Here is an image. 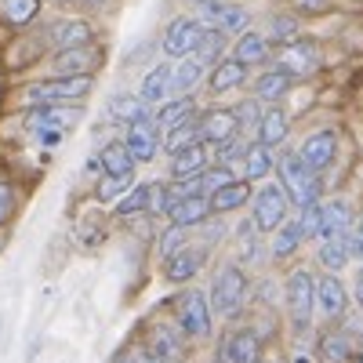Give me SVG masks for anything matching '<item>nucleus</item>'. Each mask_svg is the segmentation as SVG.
<instances>
[{
	"label": "nucleus",
	"mask_w": 363,
	"mask_h": 363,
	"mask_svg": "<svg viewBox=\"0 0 363 363\" xmlns=\"http://www.w3.org/2000/svg\"><path fill=\"white\" fill-rule=\"evenodd\" d=\"M207 298H211V309H215V316L236 320L240 313H244L247 298H251V277H247V269L236 265V262H225V265L215 272V280H211Z\"/></svg>",
	"instance_id": "obj_1"
},
{
	"label": "nucleus",
	"mask_w": 363,
	"mask_h": 363,
	"mask_svg": "<svg viewBox=\"0 0 363 363\" xmlns=\"http://www.w3.org/2000/svg\"><path fill=\"white\" fill-rule=\"evenodd\" d=\"M277 182L287 189V196H291V203H294L298 211H306V207H313V203L323 200V178L306 167V160L298 157V149H287V153H280Z\"/></svg>",
	"instance_id": "obj_2"
},
{
	"label": "nucleus",
	"mask_w": 363,
	"mask_h": 363,
	"mask_svg": "<svg viewBox=\"0 0 363 363\" xmlns=\"http://www.w3.org/2000/svg\"><path fill=\"white\" fill-rule=\"evenodd\" d=\"M284 309L294 335H306L316 316V277L309 269H291L284 280Z\"/></svg>",
	"instance_id": "obj_3"
},
{
	"label": "nucleus",
	"mask_w": 363,
	"mask_h": 363,
	"mask_svg": "<svg viewBox=\"0 0 363 363\" xmlns=\"http://www.w3.org/2000/svg\"><path fill=\"white\" fill-rule=\"evenodd\" d=\"M95 80L91 77H51L26 87V102L33 109H58V106H84Z\"/></svg>",
	"instance_id": "obj_4"
},
{
	"label": "nucleus",
	"mask_w": 363,
	"mask_h": 363,
	"mask_svg": "<svg viewBox=\"0 0 363 363\" xmlns=\"http://www.w3.org/2000/svg\"><path fill=\"white\" fill-rule=\"evenodd\" d=\"M174 327L186 335V342H207L215 330V309H211L207 291H182L174 298Z\"/></svg>",
	"instance_id": "obj_5"
},
{
	"label": "nucleus",
	"mask_w": 363,
	"mask_h": 363,
	"mask_svg": "<svg viewBox=\"0 0 363 363\" xmlns=\"http://www.w3.org/2000/svg\"><path fill=\"white\" fill-rule=\"evenodd\" d=\"M291 196L280 182H262L255 189V200H251V222L262 236H272L287 218H291Z\"/></svg>",
	"instance_id": "obj_6"
},
{
	"label": "nucleus",
	"mask_w": 363,
	"mask_h": 363,
	"mask_svg": "<svg viewBox=\"0 0 363 363\" xmlns=\"http://www.w3.org/2000/svg\"><path fill=\"white\" fill-rule=\"evenodd\" d=\"M193 15L225 37H244L251 29V11L236 0H193Z\"/></svg>",
	"instance_id": "obj_7"
},
{
	"label": "nucleus",
	"mask_w": 363,
	"mask_h": 363,
	"mask_svg": "<svg viewBox=\"0 0 363 363\" xmlns=\"http://www.w3.org/2000/svg\"><path fill=\"white\" fill-rule=\"evenodd\" d=\"M203 37H207V26H203L196 15H178V18L167 22L164 37H160V48H164L167 58L182 62V58H196Z\"/></svg>",
	"instance_id": "obj_8"
},
{
	"label": "nucleus",
	"mask_w": 363,
	"mask_h": 363,
	"mask_svg": "<svg viewBox=\"0 0 363 363\" xmlns=\"http://www.w3.org/2000/svg\"><path fill=\"white\" fill-rule=\"evenodd\" d=\"M272 66H280V69H287L294 80H301V77H313V73L323 66V51H320V44H316L313 37H298L294 44L272 51Z\"/></svg>",
	"instance_id": "obj_9"
},
{
	"label": "nucleus",
	"mask_w": 363,
	"mask_h": 363,
	"mask_svg": "<svg viewBox=\"0 0 363 363\" xmlns=\"http://www.w3.org/2000/svg\"><path fill=\"white\" fill-rule=\"evenodd\" d=\"M262 352H265V342L258 335V327L247 323V327H233L222 335L215 363H265Z\"/></svg>",
	"instance_id": "obj_10"
},
{
	"label": "nucleus",
	"mask_w": 363,
	"mask_h": 363,
	"mask_svg": "<svg viewBox=\"0 0 363 363\" xmlns=\"http://www.w3.org/2000/svg\"><path fill=\"white\" fill-rule=\"evenodd\" d=\"M298 157L306 160V167L313 174L323 178V171H330V164L338 160V131L335 128H320V131L306 135L301 145H298Z\"/></svg>",
	"instance_id": "obj_11"
},
{
	"label": "nucleus",
	"mask_w": 363,
	"mask_h": 363,
	"mask_svg": "<svg viewBox=\"0 0 363 363\" xmlns=\"http://www.w3.org/2000/svg\"><path fill=\"white\" fill-rule=\"evenodd\" d=\"M316 316L327 323H342L349 316V291L342 284V277H316Z\"/></svg>",
	"instance_id": "obj_12"
},
{
	"label": "nucleus",
	"mask_w": 363,
	"mask_h": 363,
	"mask_svg": "<svg viewBox=\"0 0 363 363\" xmlns=\"http://www.w3.org/2000/svg\"><path fill=\"white\" fill-rule=\"evenodd\" d=\"M80 106H58V109H33L29 113V120H26V128H29V135H37V138H44V142H55L58 135H66L77 120H80Z\"/></svg>",
	"instance_id": "obj_13"
},
{
	"label": "nucleus",
	"mask_w": 363,
	"mask_h": 363,
	"mask_svg": "<svg viewBox=\"0 0 363 363\" xmlns=\"http://www.w3.org/2000/svg\"><path fill=\"white\" fill-rule=\"evenodd\" d=\"M142 349L149 356H157L160 363H182L186 359V335L178 327H167V323H153L145 330V342Z\"/></svg>",
	"instance_id": "obj_14"
},
{
	"label": "nucleus",
	"mask_w": 363,
	"mask_h": 363,
	"mask_svg": "<svg viewBox=\"0 0 363 363\" xmlns=\"http://www.w3.org/2000/svg\"><path fill=\"white\" fill-rule=\"evenodd\" d=\"M200 138H203V145H211V149H218V145L240 138V120H236V113H233V109H203V113H200Z\"/></svg>",
	"instance_id": "obj_15"
},
{
	"label": "nucleus",
	"mask_w": 363,
	"mask_h": 363,
	"mask_svg": "<svg viewBox=\"0 0 363 363\" xmlns=\"http://www.w3.org/2000/svg\"><path fill=\"white\" fill-rule=\"evenodd\" d=\"M138 99L149 109H160L164 102H171L174 99V62H160L149 69L138 84Z\"/></svg>",
	"instance_id": "obj_16"
},
{
	"label": "nucleus",
	"mask_w": 363,
	"mask_h": 363,
	"mask_svg": "<svg viewBox=\"0 0 363 363\" xmlns=\"http://www.w3.org/2000/svg\"><path fill=\"white\" fill-rule=\"evenodd\" d=\"M356 225V215H352V203L335 196V200H323L320 203V244L323 240H338V236H349Z\"/></svg>",
	"instance_id": "obj_17"
},
{
	"label": "nucleus",
	"mask_w": 363,
	"mask_h": 363,
	"mask_svg": "<svg viewBox=\"0 0 363 363\" xmlns=\"http://www.w3.org/2000/svg\"><path fill=\"white\" fill-rule=\"evenodd\" d=\"M102 66V48L91 44V48H77V51H58L51 58V69L55 77H91Z\"/></svg>",
	"instance_id": "obj_18"
},
{
	"label": "nucleus",
	"mask_w": 363,
	"mask_h": 363,
	"mask_svg": "<svg viewBox=\"0 0 363 363\" xmlns=\"http://www.w3.org/2000/svg\"><path fill=\"white\" fill-rule=\"evenodd\" d=\"M124 145L131 149L135 164H149V160H157V149L164 145V131L153 120H142V124L124 128Z\"/></svg>",
	"instance_id": "obj_19"
},
{
	"label": "nucleus",
	"mask_w": 363,
	"mask_h": 363,
	"mask_svg": "<svg viewBox=\"0 0 363 363\" xmlns=\"http://www.w3.org/2000/svg\"><path fill=\"white\" fill-rule=\"evenodd\" d=\"M48 40L58 51H77V48H91L95 44V26L84 22V18H58L48 29Z\"/></svg>",
	"instance_id": "obj_20"
},
{
	"label": "nucleus",
	"mask_w": 363,
	"mask_h": 363,
	"mask_svg": "<svg viewBox=\"0 0 363 363\" xmlns=\"http://www.w3.org/2000/svg\"><path fill=\"white\" fill-rule=\"evenodd\" d=\"M215 149L211 145H193V149H182V153H174L171 157V182H186V178H203L207 174V167H211V157Z\"/></svg>",
	"instance_id": "obj_21"
},
{
	"label": "nucleus",
	"mask_w": 363,
	"mask_h": 363,
	"mask_svg": "<svg viewBox=\"0 0 363 363\" xmlns=\"http://www.w3.org/2000/svg\"><path fill=\"white\" fill-rule=\"evenodd\" d=\"M203 265H207V247L189 244L186 251H178L174 258L164 262V277H167L171 284H189V280H196V272H200Z\"/></svg>",
	"instance_id": "obj_22"
},
{
	"label": "nucleus",
	"mask_w": 363,
	"mask_h": 363,
	"mask_svg": "<svg viewBox=\"0 0 363 363\" xmlns=\"http://www.w3.org/2000/svg\"><path fill=\"white\" fill-rule=\"evenodd\" d=\"M306 229H301V218L298 215H291L277 233H272V244H269V258L272 262H287V258H294L298 251H301V244H306Z\"/></svg>",
	"instance_id": "obj_23"
},
{
	"label": "nucleus",
	"mask_w": 363,
	"mask_h": 363,
	"mask_svg": "<svg viewBox=\"0 0 363 363\" xmlns=\"http://www.w3.org/2000/svg\"><path fill=\"white\" fill-rule=\"evenodd\" d=\"M272 51H277V48H272L269 37L258 33V29H247L244 37H236V40H233V58H236V62H244L247 69H251V66H265V62H272Z\"/></svg>",
	"instance_id": "obj_24"
},
{
	"label": "nucleus",
	"mask_w": 363,
	"mask_h": 363,
	"mask_svg": "<svg viewBox=\"0 0 363 363\" xmlns=\"http://www.w3.org/2000/svg\"><path fill=\"white\" fill-rule=\"evenodd\" d=\"M277 164H280V157H277V149H269V145H262L258 138L255 142H247V153H244V164H240V178H247L251 186L255 182H265L272 171H277Z\"/></svg>",
	"instance_id": "obj_25"
},
{
	"label": "nucleus",
	"mask_w": 363,
	"mask_h": 363,
	"mask_svg": "<svg viewBox=\"0 0 363 363\" xmlns=\"http://www.w3.org/2000/svg\"><path fill=\"white\" fill-rule=\"evenodd\" d=\"M251 200H255V186L247 178H236L225 189L211 193V211H215V218H222V215H233V211H244Z\"/></svg>",
	"instance_id": "obj_26"
},
{
	"label": "nucleus",
	"mask_w": 363,
	"mask_h": 363,
	"mask_svg": "<svg viewBox=\"0 0 363 363\" xmlns=\"http://www.w3.org/2000/svg\"><path fill=\"white\" fill-rule=\"evenodd\" d=\"M294 84H298V80H294L287 69L272 66V69H265V73L251 84V91H255V99H258L262 106H280V99L287 95V91H291Z\"/></svg>",
	"instance_id": "obj_27"
},
{
	"label": "nucleus",
	"mask_w": 363,
	"mask_h": 363,
	"mask_svg": "<svg viewBox=\"0 0 363 363\" xmlns=\"http://www.w3.org/2000/svg\"><path fill=\"white\" fill-rule=\"evenodd\" d=\"M211 218H215V211H211V196L182 200V203H174V211L167 215V222L178 225V229H203Z\"/></svg>",
	"instance_id": "obj_28"
},
{
	"label": "nucleus",
	"mask_w": 363,
	"mask_h": 363,
	"mask_svg": "<svg viewBox=\"0 0 363 363\" xmlns=\"http://www.w3.org/2000/svg\"><path fill=\"white\" fill-rule=\"evenodd\" d=\"M287 135H291V116H287V109H284V106H265V116H262L255 138H258L262 145H269V149H280V145L287 142Z\"/></svg>",
	"instance_id": "obj_29"
},
{
	"label": "nucleus",
	"mask_w": 363,
	"mask_h": 363,
	"mask_svg": "<svg viewBox=\"0 0 363 363\" xmlns=\"http://www.w3.org/2000/svg\"><path fill=\"white\" fill-rule=\"evenodd\" d=\"M320 359L323 363H349V359H356V335H349L342 323L330 327L327 335L320 338Z\"/></svg>",
	"instance_id": "obj_30"
},
{
	"label": "nucleus",
	"mask_w": 363,
	"mask_h": 363,
	"mask_svg": "<svg viewBox=\"0 0 363 363\" xmlns=\"http://www.w3.org/2000/svg\"><path fill=\"white\" fill-rule=\"evenodd\" d=\"M99 167H102L106 178H131V174H135V157H131V149L124 145V138H116V142H106V145H102Z\"/></svg>",
	"instance_id": "obj_31"
},
{
	"label": "nucleus",
	"mask_w": 363,
	"mask_h": 363,
	"mask_svg": "<svg viewBox=\"0 0 363 363\" xmlns=\"http://www.w3.org/2000/svg\"><path fill=\"white\" fill-rule=\"evenodd\" d=\"M247 84V66L244 62H236V58L229 55V58H222V62L211 69V77H207V87H211V95H229V91H236V87H244Z\"/></svg>",
	"instance_id": "obj_32"
},
{
	"label": "nucleus",
	"mask_w": 363,
	"mask_h": 363,
	"mask_svg": "<svg viewBox=\"0 0 363 363\" xmlns=\"http://www.w3.org/2000/svg\"><path fill=\"white\" fill-rule=\"evenodd\" d=\"M207 77H211V69L200 58H182V62H174V99H189L200 87V80H207Z\"/></svg>",
	"instance_id": "obj_33"
},
{
	"label": "nucleus",
	"mask_w": 363,
	"mask_h": 363,
	"mask_svg": "<svg viewBox=\"0 0 363 363\" xmlns=\"http://www.w3.org/2000/svg\"><path fill=\"white\" fill-rule=\"evenodd\" d=\"M109 113H113L124 128L142 124V120H153V116H157V109H149L138 95H113V99H109Z\"/></svg>",
	"instance_id": "obj_34"
},
{
	"label": "nucleus",
	"mask_w": 363,
	"mask_h": 363,
	"mask_svg": "<svg viewBox=\"0 0 363 363\" xmlns=\"http://www.w3.org/2000/svg\"><path fill=\"white\" fill-rule=\"evenodd\" d=\"M193 116H200V113H196L193 95H189V99H171V102H164V106L157 109L153 124H157V128L167 135V131H174L178 124H186V120H193Z\"/></svg>",
	"instance_id": "obj_35"
},
{
	"label": "nucleus",
	"mask_w": 363,
	"mask_h": 363,
	"mask_svg": "<svg viewBox=\"0 0 363 363\" xmlns=\"http://www.w3.org/2000/svg\"><path fill=\"white\" fill-rule=\"evenodd\" d=\"M316 262L323 265V272L338 277V272L352 262V251H349V236H338V240H323L316 247Z\"/></svg>",
	"instance_id": "obj_36"
},
{
	"label": "nucleus",
	"mask_w": 363,
	"mask_h": 363,
	"mask_svg": "<svg viewBox=\"0 0 363 363\" xmlns=\"http://www.w3.org/2000/svg\"><path fill=\"white\" fill-rule=\"evenodd\" d=\"M149 211H153V182H138L124 200H116L120 218H138V215H149Z\"/></svg>",
	"instance_id": "obj_37"
},
{
	"label": "nucleus",
	"mask_w": 363,
	"mask_h": 363,
	"mask_svg": "<svg viewBox=\"0 0 363 363\" xmlns=\"http://www.w3.org/2000/svg\"><path fill=\"white\" fill-rule=\"evenodd\" d=\"M265 37L272 48H287L301 37V18L298 15H272L269 18V29H265Z\"/></svg>",
	"instance_id": "obj_38"
},
{
	"label": "nucleus",
	"mask_w": 363,
	"mask_h": 363,
	"mask_svg": "<svg viewBox=\"0 0 363 363\" xmlns=\"http://www.w3.org/2000/svg\"><path fill=\"white\" fill-rule=\"evenodd\" d=\"M203 138H200V116H193V120H186V124H178L174 131H167L164 135V149L174 157V153H182V149H193V145H200Z\"/></svg>",
	"instance_id": "obj_39"
},
{
	"label": "nucleus",
	"mask_w": 363,
	"mask_h": 363,
	"mask_svg": "<svg viewBox=\"0 0 363 363\" xmlns=\"http://www.w3.org/2000/svg\"><path fill=\"white\" fill-rule=\"evenodd\" d=\"M40 15V0H0V18L8 26H29Z\"/></svg>",
	"instance_id": "obj_40"
},
{
	"label": "nucleus",
	"mask_w": 363,
	"mask_h": 363,
	"mask_svg": "<svg viewBox=\"0 0 363 363\" xmlns=\"http://www.w3.org/2000/svg\"><path fill=\"white\" fill-rule=\"evenodd\" d=\"M225 48H229V37L225 33H218V29H207V37H203V44H200V51H196V58L207 66V69H215L222 58H229L225 55Z\"/></svg>",
	"instance_id": "obj_41"
},
{
	"label": "nucleus",
	"mask_w": 363,
	"mask_h": 363,
	"mask_svg": "<svg viewBox=\"0 0 363 363\" xmlns=\"http://www.w3.org/2000/svg\"><path fill=\"white\" fill-rule=\"evenodd\" d=\"M186 247H189V229H178V225H167V229L160 233V240H157V255H160V262L174 258L178 251H186Z\"/></svg>",
	"instance_id": "obj_42"
},
{
	"label": "nucleus",
	"mask_w": 363,
	"mask_h": 363,
	"mask_svg": "<svg viewBox=\"0 0 363 363\" xmlns=\"http://www.w3.org/2000/svg\"><path fill=\"white\" fill-rule=\"evenodd\" d=\"M233 113H236V120H240V131H244V128H255V131H258L262 116H265V106H262L258 99H244Z\"/></svg>",
	"instance_id": "obj_43"
},
{
	"label": "nucleus",
	"mask_w": 363,
	"mask_h": 363,
	"mask_svg": "<svg viewBox=\"0 0 363 363\" xmlns=\"http://www.w3.org/2000/svg\"><path fill=\"white\" fill-rule=\"evenodd\" d=\"M131 189H135V186H131V178H102V186H99V200H113V196L124 200Z\"/></svg>",
	"instance_id": "obj_44"
},
{
	"label": "nucleus",
	"mask_w": 363,
	"mask_h": 363,
	"mask_svg": "<svg viewBox=\"0 0 363 363\" xmlns=\"http://www.w3.org/2000/svg\"><path fill=\"white\" fill-rule=\"evenodd\" d=\"M15 215V189L8 186V182H0V229H4Z\"/></svg>",
	"instance_id": "obj_45"
},
{
	"label": "nucleus",
	"mask_w": 363,
	"mask_h": 363,
	"mask_svg": "<svg viewBox=\"0 0 363 363\" xmlns=\"http://www.w3.org/2000/svg\"><path fill=\"white\" fill-rule=\"evenodd\" d=\"M349 251H352V262H363V215L356 218V225L349 233Z\"/></svg>",
	"instance_id": "obj_46"
},
{
	"label": "nucleus",
	"mask_w": 363,
	"mask_h": 363,
	"mask_svg": "<svg viewBox=\"0 0 363 363\" xmlns=\"http://www.w3.org/2000/svg\"><path fill=\"white\" fill-rule=\"evenodd\" d=\"M298 15H323L327 11V0H291Z\"/></svg>",
	"instance_id": "obj_47"
},
{
	"label": "nucleus",
	"mask_w": 363,
	"mask_h": 363,
	"mask_svg": "<svg viewBox=\"0 0 363 363\" xmlns=\"http://www.w3.org/2000/svg\"><path fill=\"white\" fill-rule=\"evenodd\" d=\"M113 363H142V359H138V349H135V352H124V356H116Z\"/></svg>",
	"instance_id": "obj_48"
},
{
	"label": "nucleus",
	"mask_w": 363,
	"mask_h": 363,
	"mask_svg": "<svg viewBox=\"0 0 363 363\" xmlns=\"http://www.w3.org/2000/svg\"><path fill=\"white\" fill-rule=\"evenodd\" d=\"M80 4H87V8H102L106 0H80Z\"/></svg>",
	"instance_id": "obj_49"
},
{
	"label": "nucleus",
	"mask_w": 363,
	"mask_h": 363,
	"mask_svg": "<svg viewBox=\"0 0 363 363\" xmlns=\"http://www.w3.org/2000/svg\"><path fill=\"white\" fill-rule=\"evenodd\" d=\"M294 363H313V359H309L306 352H298V356H294Z\"/></svg>",
	"instance_id": "obj_50"
},
{
	"label": "nucleus",
	"mask_w": 363,
	"mask_h": 363,
	"mask_svg": "<svg viewBox=\"0 0 363 363\" xmlns=\"http://www.w3.org/2000/svg\"><path fill=\"white\" fill-rule=\"evenodd\" d=\"M356 284H363V265H359V280H356Z\"/></svg>",
	"instance_id": "obj_51"
},
{
	"label": "nucleus",
	"mask_w": 363,
	"mask_h": 363,
	"mask_svg": "<svg viewBox=\"0 0 363 363\" xmlns=\"http://www.w3.org/2000/svg\"><path fill=\"white\" fill-rule=\"evenodd\" d=\"M55 4H69V0H55Z\"/></svg>",
	"instance_id": "obj_52"
},
{
	"label": "nucleus",
	"mask_w": 363,
	"mask_h": 363,
	"mask_svg": "<svg viewBox=\"0 0 363 363\" xmlns=\"http://www.w3.org/2000/svg\"><path fill=\"white\" fill-rule=\"evenodd\" d=\"M265 363H269V359H265Z\"/></svg>",
	"instance_id": "obj_53"
}]
</instances>
